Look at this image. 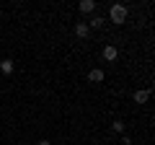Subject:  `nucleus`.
<instances>
[{"label": "nucleus", "instance_id": "0eeeda50", "mask_svg": "<svg viewBox=\"0 0 155 145\" xmlns=\"http://www.w3.org/2000/svg\"><path fill=\"white\" fill-rule=\"evenodd\" d=\"M116 55H119V52H116V47H106V49H104V57H106V60H116Z\"/></svg>", "mask_w": 155, "mask_h": 145}, {"label": "nucleus", "instance_id": "20e7f679", "mask_svg": "<svg viewBox=\"0 0 155 145\" xmlns=\"http://www.w3.org/2000/svg\"><path fill=\"white\" fill-rule=\"evenodd\" d=\"M147 99H150V91H134V101L137 104H145Z\"/></svg>", "mask_w": 155, "mask_h": 145}, {"label": "nucleus", "instance_id": "9d476101", "mask_svg": "<svg viewBox=\"0 0 155 145\" xmlns=\"http://www.w3.org/2000/svg\"><path fill=\"white\" fill-rule=\"evenodd\" d=\"M36 145H52V143H49V140H39Z\"/></svg>", "mask_w": 155, "mask_h": 145}, {"label": "nucleus", "instance_id": "423d86ee", "mask_svg": "<svg viewBox=\"0 0 155 145\" xmlns=\"http://www.w3.org/2000/svg\"><path fill=\"white\" fill-rule=\"evenodd\" d=\"M0 70L5 72V75H11V72H13V60H3V62H0Z\"/></svg>", "mask_w": 155, "mask_h": 145}, {"label": "nucleus", "instance_id": "7ed1b4c3", "mask_svg": "<svg viewBox=\"0 0 155 145\" xmlns=\"http://www.w3.org/2000/svg\"><path fill=\"white\" fill-rule=\"evenodd\" d=\"M88 31H91L88 23H83V21H78V23H75V34L80 36V39H85V36H88Z\"/></svg>", "mask_w": 155, "mask_h": 145}, {"label": "nucleus", "instance_id": "f257e3e1", "mask_svg": "<svg viewBox=\"0 0 155 145\" xmlns=\"http://www.w3.org/2000/svg\"><path fill=\"white\" fill-rule=\"evenodd\" d=\"M109 16H111V21H114V23H119V26H122V23L127 21V5L114 3V5L109 8Z\"/></svg>", "mask_w": 155, "mask_h": 145}, {"label": "nucleus", "instance_id": "f03ea898", "mask_svg": "<svg viewBox=\"0 0 155 145\" xmlns=\"http://www.w3.org/2000/svg\"><path fill=\"white\" fill-rule=\"evenodd\" d=\"M80 13H93L96 11V0H80Z\"/></svg>", "mask_w": 155, "mask_h": 145}, {"label": "nucleus", "instance_id": "6e6552de", "mask_svg": "<svg viewBox=\"0 0 155 145\" xmlns=\"http://www.w3.org/2000/svg\"><path fill=\"white\" fill-rule=\"evenodd\" d=\"M101 26H104V18H101V16L91 18V23H88V29H101Z\"/></svg>", "mask_w": 155, "mask_h": 145}, {"label": "nucleus", "instance_id": "39448f33", "mask_svg": "<svg viewBox=\"0 0 155 145\" xmlns=\"http://www.w3.org/2000/svg\"><path fill=\"white\" fill-rule=\"evenodd\" d=\"M88 78L93 80V83H101V80H104V70H91V72H88Z\"/></svg>", "mask_w": 155, "mask_h": 145}, {"label": "nucleus", "instance_id": "1a4fd4ad", "mask_svg": "<svg viewBox=\"0 0 155 145\" xmlns=\"http://www.w3.org/2000/svg\"><path fill=\"white\" fill-rule=\"evenodd\" d=\"M111 130H114V132H124V122H119V119H116V122L111 124Z\"/></svg>", "mask_w": 155, "mask_h": 145}]
</instances>
